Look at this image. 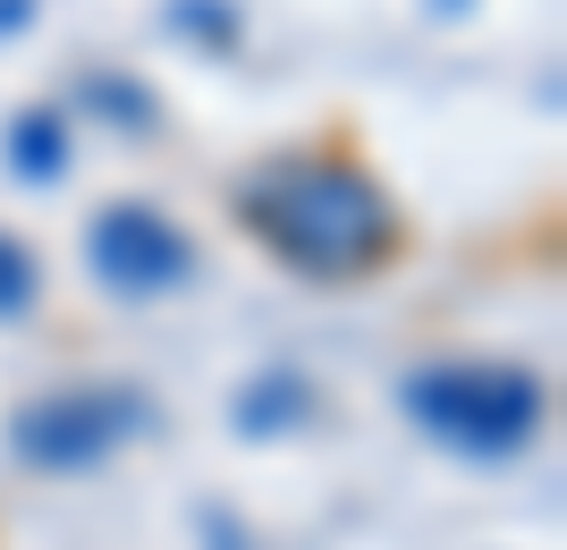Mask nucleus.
Wrapping results in <instances>:
<instances>
[{"label": "nucleus", "mask_w": 567, "mask_h": 550, "mask_svg": "<svg viewBox=\"0 0 567 550\" xmlns=\"http://www.w3.org/2000/svg\"><path fill=\"white\" fill-rule=\"evenodd\" d=\"M169 25H178L187 43H213V51L237 43V9L229 0H169Z\"/></svg>", "instance_id": "nucleus-8"}, {"label": "nucleus", "mask_w": 567, "mask_h": 550, "mask_svg": "<svg viewBox=\"0 0 567 550\" xmlns=\"http://www.w3.org/2000/svg\"><path fill=\"white\" fill-rule=\"evenodd\" d=\"M34 297H43V263H34V255H25L9 229H0V322L34 313Z\"/></svg>", "instance_id": "nucleus-7"}, {"label": "nucleus", "mask_w": 567, "mask_h": 550, "mask_svg": "<svg viewBox=\"0 0 567 550\" xmlns=\"http://www.w3.org/2000/svg\"><path fill=\"white\" fill-rule=\"evenodd\" d=\"M399 407L424 440H441L457 457H517L543 432L550 390L534 364H508V356H441L399 382Z\"/></svg>", "instance_id": "nucleus-2"}, {"label": "nucleus", "mask_w": 567, "mask_h": 550, "mask_svg": "<svg viewBox=\"0 0 567 550\" xmlns=\"http://www.w3.org/2000/svg\"><path fill=\"white\" fill-rule=\"evenodd\" d=\"M144 415H153L144 390H127V382L43 390V398H25V407L9 415V449H18V466H34V475H85L118 440H136Z\"/></svg>", "instance_id": "nucleus-3"}, {"label": "nucleus", "mask_w": 567, "mask_h": 550, "mask_svg": "<svg viewBox=\"0 0 567 550\" xmlns=\"http://www.w3.org/2000/svg\"><path fill=\"white\" fill-rule=\"evenodd\" d=\"M0 162L25 187H60L69 178V111L60 102H25L18 120H9V136H0Z\"/></svg>", "instance_id": "nucleus-5"}, {"label": "nucleus", "mask_w": 567, "mask_h": 550, "mask_svg": "<svg viewBox=\"0 0 567 550\" xmlns=\"http://www.w3.org/2000/svg\"><path fill=\"white\" fill-rule=\"evenodd\" d=\"M76 102H85L94 120L127 127V136H153V127H162V102L144 94L136 76H118V69H85V76H76Z\"/></svg>", "instance_id": "nucleus-6"}, {"label": "nucleus", "mask_w": 567, "mask_h": 550, "mask_svg": "<svg viewBox=\"0 0 567 550\" xmlns=\"http://www.w3.org/2000/svg\"><path fill=\"white\" fill-rule=\"evenodd\" d=\"M85 271H94L111 297L127 305H153V297H178V288L204 280V255L162 204H144V195H118L85 220Z\"/></svg>", "instance_id": "nucleus-4"}, {"label": "nucleus", "mask_w": 567, "mask_h": 550, "mask_svg": "<svg viewBox=\"0 0 567 550\" xmlns=\"http://www.w3.org/2000/svg\"><path fill=\"white\" fill-rule=\"evenodd\" d=\"M25 18H34V0H0V34H18Z\"/></svg>", "instance_id": "nucleus-9"}, {"label": "nucleus", "mask_w": 567, "mask_h": 550, "mask_svg": "<svg viewBox=\"0 0 567 550\" xmlns=\"http://www.w3.org/2000/svg\"><path fill=\"white\" fill-rule=\"evenodd\" d=\"M237 238L313 288H355L406 255V212L348 136L280 144L229 178Z\"/></svg>", "instance_id": "nucleus-1"}]
</instances>
